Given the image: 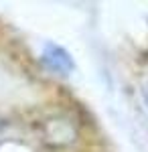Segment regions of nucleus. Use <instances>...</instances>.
I'll return each instance as SVG.
<instances>
[{"label":"nucleus","instance_id":"nucleus-1","mask_svg":"<svg viewBox=\"0 0 148 152\" xmlns=\"http://www.w3.org/2000/svg\"><path fill=\"white\" fill-rule=\"evenodd\" d=\"M43 61H45V65L49 67V69L57 71V73H61V75L71 73L73 67H75L71 55H69L63 47L53 45V43H49V45L45 47V51H43Z\"/></svg>","mask_w":148,"mask_h":152}]
</instances>
